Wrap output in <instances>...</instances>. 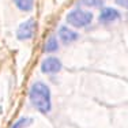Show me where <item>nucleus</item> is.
<instances>
[{"instance_id": "nucleus-7", "label": "nucleus", "mask_w": 128, "mask_h": 128, "mask_svg": "<svg viewBox=\"0 0 128 128\" xmlns=\"http://www.w3.org/2000/svg\"><path fill=\"white\" fill-rule=\"evenodd\" d=\"M57 49H59V41L56 40L54 36H49L45 41V45H44V50L46 53H54Z\"/></svg>"}, {"instance_id": "nucleus-1", "label": "nucleus", "mask_w": 128, "mask_h": 128, "mask_svg": "<svg viewBox=\"0 0 128 128\" xmlns=\"http://www.w3.org/2000/svg\"><path fill=\"white\" fill-rule=\"evenodd\" d=\"M29 98L32 105L40 113H49L52 110V94L46 83L42 80H37L32 84L29 91Z\"/></svg>"}, {"instance_id": "nucleus-9", "label": "nucleus", "mask_w": 128, "mask_h": 128, "mask_svg": "<svg viewBox=\"0 0 128 128\" xmlns=\"http://www.w3.org/2000/svg\"><path fill=\"white\" fill-rule=\"evenodd\" d=\"M32 123H33V118L32 117H20L19 120H16L12 124V127H11V128H26V127H29Z\"/></svg>"}, {"instance_id": "nucleus-8", "label": "nucleus", "mask_w": 128, "mask_h": 128, "mask_svg": "<svg viewBox=\"0 0 128 128\" xmlns=\"http://www.w3.org/2000/svg\"><path fill=\"white\" fill-rule=\"evenodd\" d=\"M14 3L18 7V10L23 12H29L34 8V0H14Z\"/></svg>"}, {"instance_id": "nucleus-3", "label": "nucleus", "mask_w": 128, "mask_h": 128, "mask_svg": "<svg viewBox=\"0 0 128 128\" xmlns=\"http://www.w3.org/2000/svg\"><path fill=\"white\" fill-rule=\"evenodd\" d=\"M36 33V20L34 19H27L22 22L16 30V38L19 41H26V40L33 38Z\"/></svg>"}, {"instance_id": "nucleus-10", "label": "nucleus", "mask_w": 128, "mask_h": 128, "mask_svg": "<svg viewBox=\"0 0 128 128\" xmlns=\"http://www.w3.org/2000/svg\"><path fill=\"white\" fill-rule=\"evenodd\" d=\"M82 6L86 7H91V8H98L104 4V0H79Z\"/></svg>"}, {"instance_id": "nucleus-2", "label": "nucleus", "mask_w": 128, "mask_h": 128, "mask_svg": "<svg viewBox=\"0 0 128 128\" xmlns=\"http://www.w3.org/2000/svg\"><path fill=\"white\" fill-rule=\"evenodd\" d=\"M67 22L70 23L71 26L74 27H86L89 26L91 22H93V14L90 11H86V10H72L67 14Z\"/></svg>"}, {"instance_id": "nucleus-11", "label": "nucleus", "mask_w": 128, "mask_h": 128, "mask_svg": "<svg viewBox=\"0 0 128 128\" xmlns=\"http://www.w3.org/2000/svg\"><path fill=\"white\" fill-rule=\"evenodd\" d=\"M114 2L117 3L118 6H121V7L128 8V0H114Z\"/></svg>"}, {"instance_id": "nucleus-4", "label": "nucleus", "mask_w": 128, "mask_h": 128, "mask_svg": "<svg viewBox=\"0 0 128 128\" xmlns=\"http://www.w3.org/2000/svg\"><path fill=\"white\" fill-rule=\"evenodd\" d=\"M62 62L54 56H49L41 63V71L44 74H57L62 70Z\"/></svg>"}, {"instance_id": "nucleus-6", "label": "nucleus", "mask_w": 128, "mask_h": 128, "mask_svg": "<svg viewBox=\"0 0 128 128\" xmlns=\"http://www.w3.org/2000/svg\"><path fill=\"white\" fill-rule=\"evenodd\" d=\"M78 37H79L78 33L74 32L72 29H70V27H67V26H60L59 38L64 45H70V44H72V42H75L78 40Z\"/></svg>"}, {"instance_id": "nucleus-5", "label": "nucleus", "mask_w": 128, "mask_h": 128, "mask_svg": "<svg viewBox=\"0 0 128 128\" xmlns=\"http://www.w3.org/2000/svg\"><path fill=\"white\" fill-rule=\"evenodd\" d=\"M120 12H118L117 10H114V8L112 7H105L101 10V12H100V22L101 23H112V22H116V20L120 19Z\"/></svg>"}]
</instances>
